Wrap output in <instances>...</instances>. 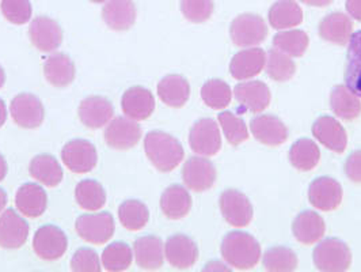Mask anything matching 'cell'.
I'll use <instances>...</instances> for the list:
<instances>
[{
    "label": "cell",
    "mask_w": 361,
    "mask_h": 272,
    "mask_svg": "<svg viewBox=\"0 0 361 272\" xmlns=\"http://www.w3.org/2000/svg\"><path fill=\"white\" fill-rule=\"evenodd\" d=\"M145 150L148 160L163 173L174 170L182 162L185 155L180 142L162 131H152L147 134Z\"/></svg>",
    "instance_id": "1"
},
{
    "label": "cell",
    "mask_w": 361,
    "mask_h": 272,
    "mask_svg": "<svg viewBox=\"0 0 361 272\" xmlns=\"http://www.w3.org/2000/svg\"><path fill=\"white\" fill-rule=\"evenodd\" d=\"M223 259L236 270H250L261 257V247L253 236L242 232L228 233L221 241Z\"/></svg>",
    "instance_id": "2"
},
{
    "label": "cell",
    "mask_w": 361,
    "mask_h": 272,
    "mask_svg": "<svg viewBox=\"0 0 361 272\" xmlns=\"http://www.w3.org/2000/svg\"><path fill=\"white\" fill-rule=\"evenodd\" d=\"M312 259L319 271H348L352 264L350 249L338 238H326L314 249Z\"/></svg>",
    "instance_id": "3"
},
{
    "label": "cell",
    "mask_w": 361,
    "mask_h": 272,
    "mask_svg": "<svg viewBox=\"0 0 361 272\" xmlns=\"http://www.w3.org/2000/svg\"><path fill=\"white\" fill-rule=\"evenodd\" d=\"M76 233L86 242L104 245L114 235V219L110 213L85 214L76 219Z\"/></svg>",
    "instance_id": "4"
},
{
    "label": "cell",
    "mask_w": 361,
    "mask_h": 272,
    "mask_svg": "<svg viewBox=\"0 0 361 272\" xmlns=\"http://www.w3.org/2000/svg\"><path fill=\"white\" fill-rule=\"evenodd\" d=\"M230 36L236 47L247 48L264 42L268 36V28L259 16L242 14L233 20Z\"/></svg>",
    "instance_id": "5"
},
{
    "label": "cell",
    "mask_w": 361,
    "mask_h": 272,
    "mask_svg": "<svg viewBox=\"0 0 361 272\" xmlns=\"http://www.w3.org/2000/svg\"><path fill=\"white\" fill-rule=\"evenodd\" d=\"M190 148L202 157H214L221 148L220 129L214 119H200L189 132Z\"/></svg>",
    "instance_id": "6"
},
{
    "label": "cell",
    "mask_w": 361,
    "mask_h": 272,
    "mask_svg": "<svg viewBox=\"0 0 361 272\" xmlns=\"http://www.w3.org/2000/svg\"><path fill=\"white\" fill-rule=\"evenodd\" d=\"M68 248V240L66 233L54 226L45 225L39 227L33 238V249L37 256L47 261H54L63 257Z\"/></svg>",
    "instance_id": "7"
},
{
    "label": "cell",
    "mask_w": 361,
    "mask_h": 272,
    "mask_svg": "<svg viewBox=\"0 0 361 272\" xmlns=\"http://www.w3.org/2000/svg\"><path fill=\"white\" fill-rule=\"evenodd\" d=\"M10 113L14 123L20 128H38L45 117V109L39 98L30 93L18 94L10 107Z\"/></svg>",
    "instance_id": "8"
},
{
    "label": "cell",
    "mask_w": 361,
    "mask_h": 272,
    "mask_svg": "<svg viewBox=\"0 0 361 272\" xmlns=\"http://www.w3.org/2000/svg\"><path fill=\"white\" fill-rule=\"evenodd\" d=\"M61 160L73 173L83 175L97 166L98 154L95 146L89 141L73 139L63 147Z\"/></svg>",
    "instance_id": "9"
},
{
    "label": "cell",
    "mask_w": 361,
    "mask_h": 272,
    "mask_svg": "<svg viewBox=\"0 0 361 272\" xmlns=\"http://www.w3.org/2000/svg\"><path fill=\"white\" fill-rule=\"evenodd\" d=\"M223 218L235 227H245L253 219V206L246 195L239 191H224L219 199Z\"/></svg>",
    "instance_id": "10"
},
{
    "label": "cell",
    "mask_w": 361,
    "mask_h": 272,
    "mask_svg": "<svg viewBox=\"0 0 361 272\" xmlns=\"http://www.w3.org/2000/svg\"><path fill=\"white\" fill-rule=\"evenodd\" d=\"M182 179L185 185L195 192L208 191L216 182L215 165L209 160L192 157L183 165Z\"/></svg>",
    "instance_id": "11"
},
{
    "label": "cell",
    "mask_w": 361,
    "mask_h": 272,
    "mask_svg": "<svg viewBox=\"0 0 361 272\" xmlns=\"http://www.w3.org/2000/svg\"><path fill=\"white\" fill-rule=\"evenodd\" d=\"M164 256L169 264L177 270L193 267L199 259V248L190 237L174 235L166 241Z\"/></svg>",
    "instance_id": "12"
},
{
    "label": "cell",
    "mask_w": 361,
    "mask_h": 272,
    "mask_svg": "<svg viewBox=\"0 0 361 272\" xmlns=\"http://www.w3.org/2000/svg\"><path fill=\"white\" fill-rule=\"evenodd\" d=\"M308 199L321 211H334L343 201V188L331 177H319L310 184Z\"/></svg>",
    "instance_id": "13"
},
{
    "label": "cell",
    "mask_w": 361,
    "mask_h": 272,
    "mask_svg": "<svg viewBox=\"0 0 361 272\" xmlns=\"http://www.w3.org/2000/svg\"><path fill=\"white\" fill-rule=\"evenodd\" d=\"M142 138V128L129 117H116L105 129V142L114 150H129Z\"/></svg>",
    "instance_id": "14"
},
{
    "label": "cell",
    "mask_w": 361,
    "mask_h": 272,
    "mask_svg": "<svg viewBox=\"0 0 361 272\" xmlns=\"http://www.w3.org/2000/svg\"><path fill=\"white\" fill-rule=\"evenodd\" d=\"M29 36L38 51L54 52L63 42V30L60 25L48 17H37L32 20Z\"/></svg>",
    "instance_id": "15"
},
{
    "label": "cell",
    "mask_w": 361,
    "mask_h": 272,
    "mask_svg": "<svg viewBox=\"0 0 361 272\" xmlns=\"http://www.w3.org/2000/svg\"><path fill=\"white\" fill-rule=\"evenodd\" d=\"M29 237V223L14 210H6L0 217V247L18 249Z\"/></svg>",
    "instance_id": "16"
},
{
    "label": "cell",
    "mask_w": 361,
    "mask_h": 272,
    "mask_svg": "<svg viewBox=\"0 0 361 272\" xmlns=\"http://www.w3.org/2000/svg\"><path fill=\"white\" fill-rule=\"evenodd\" d=\"M250 129L253 136L262 145L277 147L288 139L286 124L273 114H259L252 119Z\"/></svg>",
    "instance_id": "17"
},
{
    "label": "cell",
    "mask_w": 361,
    "mask_h": 272,
    "mask_svg": "<svg viewBox=\"0 0 361 272\" xmlns=\"http://www.w3.org/2000/svg\"><path fill=\"white\" fill-rule=\"evenodd\" d=\"M78 114L86 127L98 129L106 126L111 120L114 108L108 98L101 95H91L80 102Z\"/></svg>",
    "instance_id": "18"
},
{
    "label": "cell",
    "mask_w": 361,
    "mask_h": 272,
    "mask_svg": "<svg viewBox=\"0 0 361 272\" xmlns=\"http://www.w3.org/2000/svg\"><path fill=\"white\" fill-rule=\"evenodd\" d=\"M312 135L326 148L341 154L348 145L345 128L331 116L319 117L312 126Z\"/></svg>",
    "instance_id": "19"
},
{
    "label": "cell",
    "mask_w": 361,
    "mask_h": 272,
    "mask_svg": "<svg viewBox=\"0 0 361 272\" xmlns=\"http://www.w3.org/2000/svg\"><path fill=\"white\" fill-rule=\"evenodd\" d=\"M121 108L124 114L132 120H147L155 110V98L143 86H133L124 93Z\"/></svg>",
    "instance_id": "20"
},
{
    "label": "cell",
    "mask_w": 361,
    "mask_h": 272,
    "mask_svg": "<svg viewBox=\"0 0 361 272\" xmlns=\"http://www.w3.org/2000/svg\"><path fill=\"white\" fill-rule=\"evenodd\" d=\"M234 95L236 101L243 108H246L253 113L264 112L271 104V90L261 81L243 82V83L236 85L234 89Z\"/></svg>",
    "instance_id": "21"
},
{
    "label": "cell",
    "mask_w": 361,
    "mask_h": 272,
    "mask_svg": "<svg viewBox=\"0 0 361 272\" xmlns=\"http://www.w3.org/2000/svg\"><path fill=\"white\" fill-rule=\"evenodd\" d=\"M137 17L133 0H109L102 8V19L111 30H129Z\"/></svg>",
    "instance_id": "22"
},
{
    "label": "cell",
    "mask_w": 361,
    "mask_h": 272,
    "mask_svg": "<svg viewBox=\"0 0 361 272\" xmlns=\"http://www.w3.org/2000/svg\"><path fill=\"white\" fill-rule=\"evenodd\" d=\"M16 206L20 214L27 218L41 217L48 206L47 192L35 182L23 184L16 195Z\"/></svg>",
    "instance_id": "23"
},
{
    "label": "cell",
    "mask_w": 361,
    "mask_h": 272,
    "mask_svg": "<svg viewBox=\"0 0 361 272\" xmlns=\"http://www.w3.org/2000/svg\"><path fill=\"white\" fill-rule=\"evenodd\" d=\"M136 264L148 271L159 270L163 266V242L159 237L145 236L137 238L133 244Z\"/></svg>",
    "instance_id": "24"
},
{
    "label": "cell",
    "mask_w": 361,
    "mask_h": 272,
    "mask_svg": "<svg viewBox=\"0 0 361 272\" xmlns=\"http://www.w3.org/2000/svg\"><path fill=\"white\" fill-rule=\"evenodd\" d=\"M267 54L261 48L243 49L235 54L230 63V73L238 81L250 79L264 70Z\"/></svg>",
    "instance_id": "25"
},
{
    "label": "cell",
    "mask_w": 361,
    "mask_h": 272,
    "mask_svg": "<svg viewBox=\"0 0 361 272\" xmlns=\"http://www.w3.org/2000/svg\"><path fill=\"white\" fill-rule=\"evenodd\" d=\"M325 220L314 211H303L295 218L292 232L295 238L303 245H312L325 236Z\"/></svg>",
    "instance_id": "26"
},
{
    "label": "cell",
    "mask_w": 361,
    "mask_h": 272,
    "mask_svg": "<svg viewBox=\"0 0 361 272\" xmlns=\"http://www.w3.org/2000/svg\"><path fill=\"white\" fill-rule=\"evenodd\" d=\"M44 75L54 88H67L75 79V64L67 54H52L44 63Z\"/></svg>",
    "instance_id": "27"
},
{
    "label": "cell",
    "mask_w": 361,
    "mask_h": 272,
    "mask_svg": "<svg viewBox=\"0 0 361 272\" xmlns=\"http://www.w3.org/2000/svg\"><path fill=\"white\" fill-rule=\"evenodd\" d=\"M158 95L167 107L182 108L190 97V85L182 75H167L158 83Z\"/></svg>",
    "instance_id": "28"
},
{
    "label": "cell",
    "mask_w": 361,
    "mask_h": 272,
    "mask_svg": "<svg viewBox=\"0 0 361 272\" xmlns=\"http://www.w3.org/2000/svg\"><path fill=\"white\" fill-rule=\"evenodd\" d=\"M161 208L169 219H182L190 213L192 196L182 185H170L162 194Z\"/></svg>",
    "instance_id": "29"
},
{
    "label": "cell",
    "mask_w": 361,
    "mask_h": 272,
    "mask_svg": "<svg viewBox=\"0 0 361 272\" xmlns=\"http://www.w3.org/2000/svg\"><path fill=\"white\" fill-rule=\"evenodd\" d=\"M353 23L343 13H333L321 20L319 36L327 42L346 45L352 36Z\"/></svg>",
    "instance_id": "30"
},
{
    "label": "cell",
    "mask_w": 361,
    "mask_h": 272,
    "mask_svg": "<svg viewBox=\"0 0 361 272\" xmlns=\"http://www.w3.org/2000/svg\"><path fill=\"white\" fill-rule=\"evenodd\" d=\"M348 44L345 83L349 90L361 98V30L353 33Z\"/></svg>",
    "instance_id": "31"
},
{
    "label": "cell",
    "mask_w": 361,
    "mask_h": 272,
    "mask_svg": "<svg viewBox=\"0 0 361 272\" xmlns=\"http://www.w3.org/2000/svg\"><path fill=\"white\" fill-rule=\"evenodd\" d=\"M29 172L35 180L49 188L57 187L63 180V169L60 163L49 154L36 155L30 162Z\"/></svg>",
    "instance_id": "32"
},
{
    "label": "cell",
    "mask_w": 361,
    "mask_h": 272,
    "mask_svg": "<svg viewBox=\"0 0 361 272\" xmlns=\"http://www.w3.org/2000/svg\"><path fill=\"white\" fill-rule=\"evenodd\" d=\"M330 107L340 119L350 122L361 114V101L346 86H336L330 94Z\"/></svg>",
    "instance_id": "33"
},
{
    "label": "cell",
    "mask_w": 361,
    "mask_h": 272,
    "mask_svg": "<svg viewBox=\"0 0 361 272\" xmlns=\"http://www.w3.org/2000/svg\"><path fill=\"white\" fill-rule=\"evenodd\" d=\"M303 11L295 0H279L269 10V22L274 29H287L300 25Z\"/></svg>",
    "instance_id": "34"
},
{
    "label": "cell",
    "mask_w": 361,
    "mask_h": 272,
    "mask_svg": "<svg viewBox=\"0 0 361 272\" xmlns=\"http://www.w3.org/2000/svg\"><path fill=\"white\" fill-rule=\"evenodd\" d=\"M321 160V151L311 139H299L289 150V161L300 172L312 170Z\"/></svg>",
    "instance_id": "35"
},
{
    "label": "cell",
    "mask_w": 361,
    "mask_h": 272,
    "mask_svg": "<svg viewBox=\"0 0 361 272\" xmlns=\"http://www.w3.org/2000/svg\"><path fill=\"white\" fill-rule=\"evenodd\" d=\"M75 199L83 210L98 211L106 203V192L95 180H82L76 185Z\"/></svg>",
    "instance_id": "36"
},
{
    "label": "cell",
    "mask_w": 361,
    "mask_h": 272,
    "mask_svg": "<svg viewBox=\"0 0 361 272\" xmlns=\"http://www.w3.org/2000/svg\"><path fill=\"white\" fill-rule=\"evenodd\" d=\"M118 218L129 232H139L149 220V211L140 200H127L118 207Z\"/></svg>",
    "instance_id": "37"
},
{
    "label": "cell",
    "mask_w": 361,
    "mask_h": 272,
    "mask_svg": "<svg viewBox=\"0 0 361 272\" xmlns=\"http://www.w3.org/2000/svg\"><path fill=\"white\" fill-rule=\"evenodd\" d=\"M310 38L303 30H288L273 37V47L283 54L300 57L307 51Z\"/></svg>",
    "instance_id": "38"
},
{
    "label": "cell",
    "mask_w": 361,
    "mask_h": 272,
    "mask_svg": "<svg viewBox=\"0 0 361 272\" xmlns=\"http://www.w3.org/2000/svg\"><path fill=\"white\" fill-rule=\"evenodd\" d=\"M231 88L220 79H211L204 83L201 89V98L209 108L224 109L227 108L231 102Z\"/></svg>",
    "instance_id": "39"
},
{
    "label": "cell",
    "mask_w": 361,
    "mask_h": 272,
    "mask_svg": "<svg viewBox=\"0 0 361 272\" xmlns=\"http://www.w3.org/2000/svg\"><path fill=\"white\" fill-rule=\"evenodd\" d=\"M264 268L271 272L295 271L298 256L287 247H274L264 254Z\"/></svg>",
    "instance_id": "40"
},
{
    "label": "cell",
    "mask_w": 361,
    "mask_h": 272,
    "mask_svg": "<svg viewBox=\"0 0 361 272\" xmlns=\"http://www.w3.org/2000/svg\"><path fill=\"white\" fill-rule=\"evenodd\" d=\"M132 251L126 242H113L102 254V266L106 271H126L132 264Z\"/></svg>",
    "instance_id": "41"
},
{
    "label": "cell",
    "mask_w": 361,
    "mask_h": 272,
    "mask_svg": "<svg viewBox=\"0 0 361 272\" xmlns=\"http://www.w3.org/2000/svg\"><path fill=\"white\" fill-rule=\"evenodd\" d=\"M296 71L293 60L279 49H271L267 57V73L276 82H287Z\"/></svg>",
    "instance_id": "42"
},
{
    "label": "cell",
    "mask_w": 361,
    "mask_h": 272,
    "mask_svg": "<svg viewBox=\"0 0 361 272\" xmlns=\"http://www.w3.org/2000/svg\"><path fill=\"white\" fill-rule=\"evenodd\" d=\"M219 123L223 128L224 136L230 145L239 146L249 139V132L243 119L238 117L233 112L220 113Z\"/></svg>",
    "instance_id": "43"
},
{
    "label": "cell",
    "mask_w": 361,
    "mask_h": 272,
    "mask_svg": "<svg viewBox=\"0 0 361 272\" xmlns=\"http://www.w3.org/2000/svg\"><path fill=\"white\" fill-rule=\"evenodd\" d=\"M1 14L14 25H25L32 19V4L29 0H1Z\"/></svg>",
    "instance_id": "44"
},
{
    "label": "cell",
    "mask_w": 361,
    "mask_h": 272,
    "mask_svg": "<svg viewBox=\"0 0 361 272\" xmlns=\"http://www.w3.org/2000/svg\"><path fill=\"white\" fill-rule=\"evenodd\" d=\"M214 8L215 6L212 0H180V11L183 17L193 23L208 20L214 14Z\"/></svg>",
    "instance_id": "45"
},
{
    "label": "cell",
    "mask_w": 361,
    "mask_h": 272,
    "mask_svg": "<svg viewBox=\"0 0 361 272\" xmlns=\"http://www.w3.org/2000/svg\"><path fill=\"white\" fill-rule=\"evenodd\" d=\"M71 270L80 272L101 271L98 254L90 248H80L71 259Z\"/></svg>",
    "instance_id": "46"
},
{
    "label": "cell",
    "mask_w": 361,
    "mask_h": 272,
    "mask_svg": "<svg viewBox=\"0 0 361 272\" xmlns=\"http://www.w3.org/2000/svg\"><path fill=\"white\" fill-rule=\"evenodd\" d=\"M345 175L349 180L361 184V150L353 151L345 162Z\"/></svg>",
    "instance_id": "47"
},
{
    "label": "cell",
    "mask_w": 361,
    "mask_h": 272,
    "mask_svg": "<svg viewBox=\"0 0 361 272\" xmlns=\"http://www.w3.org/2000/svg\"><path fill=\"white\" fill-rule=\"evenodd\" d=\"M346 11L350 17L361 22V0H346Z\"/></svg>",
    "instance_id": "48"
},
{
    "label": "cell",
    "mask_w": 361,
    "mask_h": 272,
    "mask_svg": "<svg viewBox=\"0 0 361 272\" xmlns=\"http://www.w3.org/2000/svg\"><path fill=\"white\" fill-rule=\"evenodd\" d=\"M300 1L306 3L308 6H314V7H326L333 3V0H300Z\"/></svg>",
    "instance_id": "49"
},
{
    "label": "cell",
    "mask_w": 361,
    "mask_h": 272,
    "mask_svg": "<svg viewBox=\"0 0 361 272\" xmlns=\"http://www.w3.org/2000/svg\"><path fill=\"white\" fill-rule=\"evenodd\" d=\"M7 120V107H6V102L0 98V128L4 126Z\"/></svg>",
    "instance_id": "50"
},
{
    "label": "cell",
    "mask_w": 361,
    "mask_h": 272,
    "mask_svg": "<svg viewBox=\"0 0 361 272\" xmlns=\"http://www.w3.org/2000/svg\"><path fill=\"white\" fill-rule=\"evenodd\" d=\"M7 172H8V166H7L4 157L0 154V182H3L6 179Z\"/></svg>",
    "instance_id": "51"
},
{
    "label": "cell",
    "mask_w": 361,
    "mask_h": 272,
    "mask_svg": "<svg viewBox=\"0 0 361 272\" xmlns=\"http://www.w3.org/2000/svg\"><path fill=\"white\" fill-rule=\"evenodd\" d=\"M6 204H7V194L4 189L0 188V213L4 210Z\"/></svg>",
    "instance_id": "52"
},
{
    "label": "cell",
    "mask_w": 361,
    "mask_h": 272,
    "mask_svg": "<svg viewBox=\"0 0 361 272\" xmlns=\"http://www.w3.org/2000/svg\"><path fill=\"white\" fill-rule=\"evenodd\" d=\"M4 82H6V73H4V70L0 66V89L4 86Z\"/></svg>",
    "instance_id": "53"
},
{
    "label": "cell",
    "mask_w": 361,
    "mask_h": 272,
    "mask_svg": "<svg viewBox=\"0 0 361 272\" xmlns=\"http://www.w3.org/2000/svg\"><path fill=\"white\" fill-rule=\"evenodd\" d=\"M92 3H97V4H101V3H105V1H108V0H90Z\"/></svg>",
    "instance_id": "54"
}]
</instances>
